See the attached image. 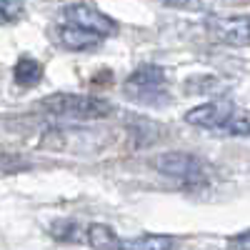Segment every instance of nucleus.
Wrapping results in <instances>:
<instances>
[{"label": "nucleus", "instance_id": "8", "mask_svg": "<svg viewBox=\"0 0 250 250\" xmlns=\"http://www.w3.org/2000/svg\"><path fill=\"white\" fill-rule=\"evenodd\" d=\"M170 235H140V238H118L110 243L108 250H170Z\"/></svg>", "mask_w": 250, "mask_h": 250}, {"label": "nucleus", "instance_id": "11", "mask_svg": "<svg viewBox=\"0 0 250 250\" xmlns=\"http://www.w3.org/2000/svg\"><path fill=\"white\" fill-rule=\"evenodd\" d=\"M23 3H13V0H0V15H3V23H13V20H20L23 15Z\"/></svg>", "mask_w": 250, "mask_h": 250}, {"label": "nucleus", "instance_id": "7", "mask_svg": "<svg viewBox=\"0 0 250 250\" xmlns=\"http://www.w3.org/2000/svg\"><path fill=\"white\" fill-rule=\"evenodd\" d=\"M55 43H60L62 48H68V50H90V48H98L103 43V35L80 30V28L65 23V25L55 28Z\"/></svg>", "mask_w": 250, "mask_h": 250}, {"label": "nucleus", "instance_id": "10", "mask_svg": "<svg viewBox=\"0 0 250 250\" xmlns=\"http://www.w3.org/2000/svg\"><path fill=\"white\" fill-rule=\"evenodd\" d=\"M50 233L55 235V240H65V243H78L80 238H85L80 233V225L73 223V220H58L50 228Z\"/></svg>", "mask_w": 250, "mask_h": 250}, {"label": "nucleus", "instance_id": "6", "mask_svg": "<svg viewBox=\"0 0 250 250\" xmlns=\"http://www.w3.org/2000/svg\"><path fill=\"white\" fill-rule=\"evenodd\" d=\"M62 18H65L68 25H75L80 30H88V33H95V35H113L118 30V25L113 23V18H108L105 13H100L98 8L93 5H85V3H73V5H65L62 10Z\"/></svg>", "mask_w": 250, "mask_h": 250}, {"label": "nucleus", "instance_id": "4", "mask_svg": "<svg viewBox=\"0 0 250 250\" xmlns=\"http://www.w3.org/2000/svg\"><path fill=\"white\" fill-rule=\"evenodd\" d=\"M165 88H168L165 70L160 65H153V62L138 65L123 85L125 95L133 100H143V103H155L158 98H165Z\"/></svg>", "mask_w": 250, "mask_h": 250}, {"label": "nucleus", "instance_id": "3", "mask_svg": "<svg viewBox=\"0 0 250 250\" xmlns=\"http://www.w3.org/2000/svg\"><path fill=\"white\" fill-rule=\"evenodd\" d=\"M153 165L170 175L175 180H180L183 185H203L210 180V168H208V163L198 155H190V153H178V150H170V153H160Z\"/></svg>", "mask_w": 250, "mask_h": 250}, {"label": "nucleus", "instance_id": "1", "mask_svg": "<svg viewBox=\"0 0 250 250\" xmlns=\"http://www.w3.org/2000/svg\"><path fill=\"white\" fill-rule=\"evenodd\" d=\"M185 123L230 135H250V113L230 100H210L185 113Z\"/></svg>", "mask_w": 250, "mask_h": 250}, {"label": "nucleus", "instance_id": "5", "mask_svg": "<svg viewBox=\"0 0 250 250\" xmlns=\"http://www.w3.org/2000/svg\"><path fill=\"white\" fill-rule=\"evenodd\" d=\"M205 30L223 45H250V15H208Z\"/></svg>", "mask_w": 250, "mask_h": 250}, {"label": "nucleus", "instance_id": "2", "mask_svg": "<svg viewBox=\"0 0 250 250\" xmlns=\"http://www.w3.org/2000/svg\"><path fill=\"white\" fill-rule=\"evenodd\" d=\"M35 110L45 113L50 118H62V120H100L113 113V105L105 98L78 95V93H53L40 100Z\"/></svg>", "mask_w": 250, "mask_h": 250}, {"label": "nucleus", "instance_id": "12", "mask_svg": "<svg viewBox=\"0 0 250 250\" xmlns=\"http://www.w3.org/2000/svg\"><path fill=\"white\" fill-rule=\"evenodd\" d=\"M228 245H230V250H250V230H245L240 235H233L230 240H228Z\"/></svg>", "mask_w": 250, "mask_h": 250}, {"label": "nucleus", "instance_id": "9", "mask_svg": "<svg viewBox=\"0 0 250 250\" xmlns=\"http://www.w3.org/2000/svg\"><path fill=\"white\" fill-rule=\"evenodd\" d=\"M13 78H15L18 85L33 88V85H38V83L43 80V62H38L30 55H20L18 62L13 65Z\"/></svg>", "mask_w": 250, "mask_h": 250}]
</instances>
